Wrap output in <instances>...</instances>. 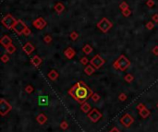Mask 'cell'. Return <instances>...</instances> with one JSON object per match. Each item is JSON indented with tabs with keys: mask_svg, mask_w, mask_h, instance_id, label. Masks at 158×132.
<instances>
[{
	"mask_svg": "<svg viewBox=\"0 0 158 132\" xmlns=\"http://www.w3.org/2000/svg\"><path fill=\"white\" fill-rule=\"evenodd\" d=\"M156 106H157V108H158V104H157V105H156Z\"/></svg>",
	"mask_w": 158,
	"mask_h": 132,
	"instance_id": "b9f144b4",
	"label": "cell"
},
{
	"mask_svg": "<svg viewBox=\"0 0 158 132\" xmlns=\"http://www.w3.org/2000/svg\"><path fill=\"white\" fill-rule=\"evenodd\" d=\"M64 55H65V56L67 57L68 59H72L73 57L76 55V52L72 47H68V48L64 51Z\"/></svg>",
	"mask_w": 158,
	"mask_h": 132,
	"instance_id": "5bb4252c",
	"label": "cell"
},
{
	"mask_svg": "<svg viewBox=\"0 0 158 132\" xmlns=\"http://www.w3.org/2000/svg\"><path fill=\"white\" fill-rule=\"evenodd\" d=\"M119 8L121 9V11H122V10H125V9H127V8H129V5L127 4V3H126L125 1H123V2L120 3Z\"/></svg>",
	"mask_w": 158,
	"mask_h": 132,
	"instance_id": "f1b7e54d",
	"label": "cell"
},
{
	"mask_svg": "<svg viewBox=\"0 0 158 132\" xmlns=\"http://www.w3.org/2000/svg\"><path fill=\"white\" fill-rule=\"evenodd\" d=\"M54 8H55L56 12L58 13V14H60V13H62L63 11L65 10V6H64L61 2H57V4L55 5Z\"/></svg>",
	"mask_w": 158,
	"mask_h": 132,
	"instance_id": "d6986e66",
	"label": "cell"
},
{
	"mask_svg": "<svg viewBox=\"0 0 158 132\" xmlns=\"http://www.w3.org/2000/svg\"><path fill=\"white\" fill-rule=\"evenodd\" d=\"M145 27H146V29H147V30H153V29H154V21H148V22L146 23Z\"/></svg>",
	"mask_w": 158,
	"mask_h": 132,
	"instance_id": "484cf974",
	"label": "cell"
},
{
	"mask_svg": "<svg viewBox=\"0 0 158 132\" xmlns=\"http://www.w3.org/2000/svg\"><path fill=\"white\" fill-rule=\"evenodd\" d=\"M60 128H62L63 130H66V129H68V128H69V124H68V122L67 121H62L60 123Z\"/></svg>",
	"mask_w": 158,
	"mask_h": 132,
	"instance_id": "4316f807",
	"label": "cell"
},
{
	"mask_svg": "<svg viewBox=\"0 0 158 132\" xmlns=\"http://www.w3.org/2000/svg\"><path fill=\"white\" fill-rule=\"evenodd\" d=\"M124 79H125L126 82L130 83V82H132V81L134 80V77H133V75H132V74L129 73V74H127L125 77H124Z\"/></svg>",
	"mask_w": 158,
	"mask_h": 132,
	"instance_id": "cb8c5ba5",
	"label": "cell"
},
{
	"mask_svg": "<svg viewBox=\"0 0 158 132\" xmlns=\"http://www.w3.org/2000/svg\"><path fill=\"white\" fill-rule=\"evenodd\" d=\"M16 50H17L16 46H15L14 45H12V43H11L10 45H8V46L6 48V51L8 52V54H10V55L14 54L15 52H16Z\"/></svg>",
	"mask_w": 158,
	"mask_h": 132,
	"instance_id": "603a6c76",
	"label": "cell"
},
{
	"mask_svg": "<svg viewBox=\"0 0 158 132\" xmlns=\"http://www.w3.org/2000/svg\"><path fill=\"white\" fill-rule=\"evenodd\" d=\"M44 42L46 43H50L51 42H52V36H50V35H45V36L44 37Z\"/></svg>",
	"mask_w": 158,
	"mask_h": 132,
	"instance_id": "1f68e13d",
	"label": "cell"
},
{
	"mask_svg": "<svg viewBox=\"0 0 158 132\" xmlns=\"http://www.w3.org/2000/svg\"><path fill=\"white\" fill-rule=\"evenodd\" d=\"M69 94L79 104H84L93 94V91L83 81H79L69 91Z\"/></svg>",
	"mask_w": 158,
	"mask_h": 132,
	"instance_id": "6da1fadb",
	"label": "cell"
},
{
	"mask_svg": "<svg viewBox=\"0 0 158 132\" xmlns=\"http://www.w3.org/2000/svg\"><path fill=\"white\" fill-rule=\"evenodd\" d=\"M11 109H12V106L8 101H6L3 98L0 100V114H1V116H5L11 111Z\"/></svg>",
	"mask_w": 158,
	"mask_h": 132,
	"instance_id": "5b68a950",
	"label": "cell"
},
{
	"mask_svg": "<svg viewBox=\"0 0 158 132\" xmlns=\"http://www.w3.org/2000/svg\"><path fill=\"white\" fill-rule=\"evenodd\" d=\"M42 62H43V60H42V58H41L40 56H38V55H34V56L32 57V59H31V63L33 64V67H38L39 66L42 64Z\"/></svg>",
	"mask_w": 158,
	"mask_h": 132,
	"instance_id": "9a60e30c",
	"label": "cell"
},
{
	"mask_svg": "<svg viewBox=\"0 0 158 132\" xmlns=\"http://www.w3.org/2000/svg\"><path fill=\"white\" fill-rule=\"evenodd\" d=\"M69 37H70V39L72 41H76L78 39V37H79V34H78L77 32H72V33H70V34H69Z\"/></svg>",
	"mask_w": 158,
	"mask_h": 132,
	"instance_id": "d4e9b609",
	"label": "cell"
},
{
	"mask_svg": "<svg viewBox=\"0 0 158 132\" xmlns=\"http://www.w3.org/2000/svg\"><path fill=\"white\" fill-rule=\"evenodd\" d=\"M49 104L48 95H41L38 98V105L39 106H47Z\"/></svg>",
	"mask_w": 158,
	"mask_h": 132,
	"instance_id": "4fadbf2b",
	"label": "cell"
},
{
	"mask_svg": "<svg viewBox=\"0 0 158 132\" xmlns=\"http://www.w3.org/2000/svg\"><path fill=\"white\" fill-rule=\"evenodd\" d=\"M92 100H93V102H98L100 100V96L99 94L97 93H93V96H92Z\"/></svg>",
	"mask_w": 158,
	"mask_h": 132,
	"instance_id": "e575fe53",
	"label": "cell"
},
{
	"mask_svg": "<svg viewBox=\"0 0 158 132\" xmlns=\"http://www.w3.org/2000/svg\"><path fill=\"white\" fill-rule=\"evenodd\" d=\"M81 110L83 112V113H85V114H88V113H90V112H91V110H92L91 104H90L89 103H87V102H85L84 104H81Z\"/></svg>",
	"mask_w": 158,
	"mask_h": 132,
	"instance_id": "e0dca14e",
	"label": "cell"
},
{
	"mask_svg": "<svg viewBox=\"0 0 158 132\" xmlns=\"http://www.w3.org/2000/svg\"><path fill=\"white\" fill-rule=\"evenodd\" d=\"M22 49H23V51H24L25 53H26V55H30L31 54L33 53V51H34V49H35V47H34V45H33L32 43H25L24 45L22 46Z\"/></svg>",
	"mask_w": 158,
	"mask_h": 132,
	"instance_id": "8fae6325",
	"label": "cell"
},
{
	"mask_svg": "<svg viewBox=\"0 0 158 132\" xmlns=\"http://www.w3.org/2000/svg\"><path fill=\"white\" fill-rule=\"evenodd\" d=\"M139 115H140L142 118H144V119H145V118H147V117L150 116L151 111L149 109H147V108H144V109L139 111Z\"/></svg>",
	"mask_w": 158,
	"mask_h": 132,
	"instance_id": "ac0fdd59",
	"label": "cell"
},
{
	"mask_svg": "<svg viewBox=\"0 0 158 132\" xmlns=\"http://www.w3.org/2000/svg\"><path fill=\"white\" fill-rule=\"evenodd\" d=\"M144 108H146V107H145V105H144L143 104H139L138 105H137V109H138L139 111H141V110L144 109Z\"/></svg>",
	"mask_w": 158,
	"mask_h": 132,
	"instance_id": "ab89813d",
	"label": "cell"
},
{
	"mask_svg": "<svg viewBox=\"0 0 158 132\" xmlns=\"http://www.w3.org/2000/svg\"><path fill=\"white\" fill-rule=\"evenodd\" d=\"M152 20L154 21V22L157 23L158 22V14H154V15H153Z\"/></svg>",
	"mask_w": 158,
	"mask_h": 132,
	"instance_id": "74e56055",
	"label": "cell"
},
{
	"mask_svg": "<svg viewBox=\"0 0 158 132\" xmlns=\"http://www.w3.org/2000/svg\"><path fill=\"white\" fill-rule=\"evenodd\" d=\"M118 100H119V101H121V102L126 101V100H127V94L123 93V92H122V93H120L119 96H118Z\"/></svg>",
	"mask_w": 158,
	"mask_h": 132,
	"instance_id": "836d02e7",
	"label": "cell"
},
{
	"mask_svg": "<svg viewBox=\"0 0 158 132\" xmlns=\"http://www.w3.org/2000/svg\"><path fill=\"white\" fill-rule=\"evenodd\" d=\"M80 62H81V65H84V66H86L88 63H89V59H88L86 56H83V57H81V60H80Z\"/></svg>",
	"mask_w": 158,
	"mask_h": 132,
	"instance_id": "f546056e",
	"label": "cell"
},
{
	"mask_svg": "<svg viewBox=\"0 0 158 132\" xmlns=\"http://www.w3.org/2000/svg\"><path fill=\"white\" fill-rule=\"evenodd\" d=\"M58 72H57L56 69H52V70L49 71L48 73V78L51 80H57V79L58 78Z\"/></svg>",
	"mask_w": 158,
	"mask_h": 132,
	"instance_id": "ffe728a7",
	"label": "cell"
},
{
	"mask_svg": "<svg viewBox=\"0 0 158 132\" xmlns=\"http://www.w3.org/2000/svg\"><path fill=\"white\" fill-rule=\"evenodd\" d=\"M0 43H1V45H2L3 47L7 48L8 45H10L12 43V39L10 38L8 35H4V36L1 38V40H0Z\"/></svg>",
	"mask_w": 158,
	"mask_h": 132,
	"instance_id": "7c38bea8",
	"label": "cell"
},
{
	"mask_svg": "<svg viewBox=\"0 0 158 132\" xmlns=\"http://www.w3.org/2000/svg\"><path fill=\"white\" fill-rule=\"evenodd\" d=\"M105 63V59H104L100 55H95L91 60H90V64H91L93 67H95V69H98V68H100V67H102Z\"/></svg>",
	"mask_w": 158,
	"mask_h": 132,
	"instance_id": "8992f818",
	"label": "cell"
},
{
	"mask_svg": "<svg viewBox=\"0 0 158 132\" xmlns=\"http://www.w3.org/2000/svg\"><path fill=\"white\" fill-rule=\"evenodd\" d=\"M134 122V118L130 114H125L121 118H120V123L126 128H130Z\"/></svg>",
	"mask_w": 158,
	"mask_h": 132,
	"instance_id": "ba28073f",
	"label": "cell"
},
{
	"mask_svg": "<svg viewBox=\"0 0 158 132\" xmlns=\"http://www.w3.org/2000/svg\"><path fill=\"white\" fill-rule=\"evenodd\" d=\"M88 118H90L92 122L93 123H96L102 118V113L98 109L94 108V109H92L90 113H88Z\"/></svg>",
	"mask_w": 158,
	"mask_h": 132,
	"instance_id": "52a82bcc",
	"label": "cell"
},
{
	"mask_svg": "<svg viewBox=\"0 0 158 132\" xmlns=\"http://www.w3.org/2000/svg\"><path fill=\"white\" fill-rule=\"evenodd\" d=\"M1 61H2L3 63H8V61H9V56L8 55V54H4L1 56Z\"/></svg>",
	"mask_w": 158,
	"mask_h": 132,
	"instance_id": "83f0119b",
	"label": "cell"
},
{
	"mask_svg": "<svg viewBox=\"0 0 158 132\" xmlns=\"http://www.w3.org/2000/svg\"><path fill=\"white\" fill-rule=\"evenodd\" d=\"M17 21H18V20H16L11 14H8L2 18V24L8 30H13Z\"/></svg>",
	"mask_w": 158,
	"mask_h": 132,
	"instance_id": "277c9868",
	"label": "cell"
},
{
	"mask_svg": "<svg viewBox=\"0 0 158 132\" xmlns=\"http://www.w3.org/2000/svg\"><path fill=\"white\" fill-rule=\"evenodd\" d=\"M46 24H47L46 20L43 18H36L33 22V26L34 27V28H36L37 30H43V29L46 26Z\"/></svg>",
	"mask_w": 158,
	"mask_h": 132,
	"instance_id": "30bf717a",
	"label": "cell"
},
{
	"mask_svg": "<svg viewBox=\"0 0 158 132\" xmlns=\"http://www.w3.org/2000/svg\"><path fill=\"white\" fill-rule=\"evenodd\" d=\"M146 6L148 7V8H153L154 6V0H148L146 2Z\"/></svg>",
	"mask_w": 158,
	"mask_h": 132,
	"instance_id": "d590c367",
	"label": "cell"
},
{
	"mask_svg": "<svg viewBox=\"0 0 158 132\" xmlns=\"http://www.w3.org/2000/svg\"><path fill=\"white\" fill-rule=\"evenodd\" d=\"M112 27H113V23H112L111 21L106 18H102L99 22L97 23V28L104 33H107L108 30H111Z\"/></svg>",
	"mask_w": 158,
	"mask_h": 132,
	"instance_id": "3957f363",
	"label": "cell"
},
{
	"mask_svg": "<svg viewBox=\"0 0 158 132\" xmlns=\"http://www.w3.org/2000/svg\"><path fill=\"white\" fill-rule=\"evenodd\" d=\"M95 71V67H93L92 65H89L84 68V73L88 76H91L92 74H93V72Z\"/></svg>",
	"mask_w": 158,
	"mask_h": 132,
	"instance_id": "44dd1931",
	"label": "cell"
},
{
	"mask_svg": "<svg viewBox=\"0 0 158 132\" xmlns=\"http://www.w3.org/2000/svg\"><path fill=\"white\" fill-rule=\"evenodd\" d=\"M36 121L38 124L40 125H45V123H46L47 121V116H45L44 113H41V114H39L38 116H36Z\"/></svg>",
	"mask_w": 158,
	"mask_h": 132,
	"instance_id": "2e32d148",
	"label": "cell"
},
{
	"mask_svg": "<svg viewBox=\"0 0 158 132\" xmlns=\"http://www.w3.org/2000/svg\"><path fill=\"white\" fill-rule=\"evenodd\" d=\"M93 47L91 46L90 45H85L84 46L82 47V52L85 55H90V54H92L93 53Z\"/></svg>",
	"mask_w": 158,
	"mask_h": 132,
	"instance_id": "7402d4cb",
	"label": "cell"
},
{
	"mask_svg": "<svg viewBox=\"0 0 158 132\" xmlns=\"http://www.w3.org/2000/svg\"><path fill=\"white\" fill-rule=\"evenodd\" d=\"M26 28H27L26 24L23 22L22 20H18L16 25H15L14 28H13V30H14L17 34L21 35V34H23V33H24V30H25V29H26Z\"/></svg>",
	"mask_w": 158,
	"mask_h": 132,
	"instance_id": "9c48e42d",
	"label": "cell"
},
{
	"mask_svg": "<svg viewBox=\"0 0 158 132\" xmlns=\"http://www.w3.org/2000/svg\"><path fill=\"white\" fill-rule=\"evenodd\" d=\"M130 66V59L124 55H120L113 63V67H115L116 69H118V70H120V71H125L127 68H129Z\"/></svg>",
	"mask_w": 158,
	"mask_h": 132,
	"instance_id": "7a4b0ae2",
	"label": "cell"
},
{
	"mask_svg": "<svg viewBox=\"0 0 158 132\" xmlns=\"http://www.w3.org/2000/svg\"><path fill=\"white\" fill-rule=\"evenodd\" d=\"M153 54L154 55H158V45H156V46H154L153 48Z\"/></svg>",
	"mask_w": 158,
	"mask_h": 132,
	"instance_id": "f35d334b",
	"label": "cell"
},
{
	"mask_svg": "<svg viewBox=\"0 0 158 132\" xmlns=\"http://www.w3.org/2000/svg\"><path fill=\"white\" fill-rule=\"evenodd\" d=\"M31 33H32V30H30V29L28 28V27H27L26 29H25V30H24V33H23V34L25 35V36H29V35L31 34Z\"/></svg>",
	"mask_w": 158,
	"mask_h": 132,
	"instance_id": "8d00e7d4",
	"label": "cell"
},
{
	"mask_svg": "<svg viewBox=\"0 0 158 132\" xmlns=\"http://www.w3.org/2000/svg\"><path fill=\"white\" fill-rule=\"evenodd\" d=\"M33 87L32 85H28V86H26V88H25V91H26L27 93H32L33 91Z\"/></svg>",
	"mask_w": 158,
	"mask_h": 132,
	"instance_id": "d6a6232c",
	"label": "cell"
},
{
	"mask_svg": "<svg viewBox=\"0 0 158 132\" xmlns=\"http://www.w3.org/2000/svg\"><path fill=\"white\" fill-rule=\"evenodd\" d=\"M130 14H131V10H130V8H127V9H125V10H122V15H123L124 17H129Z\"/></svg>",
	"mask_w": 158,
	"mask_h": 132,
	"instance_id": "4dcf8cb0",
	"label": "cell"
},
{
	"mask_svg": "<svg viewBox=\"0 0 158 132\" xmlns=\"http://www.w3.org/2000/svg\"><path fill=\"white\" fill-rule=\"evenodd\" d=\"M109 132H119V129H118V128H116V127H114V128H112L111 129H110Z\"/></svg>",
	"mask_w": 158,
	"mask_h": 132,
	"instance_id": "60d3db41",
	"label": "cell"
}]
</instances>
